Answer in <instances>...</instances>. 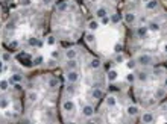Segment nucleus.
Segmentation results:
<instances>
[{"instance_id": "1", "label": "nucleus", "mask_w": 167, "mask_h": 124, "mask_svg": "<svg viewBox=\"0 0 167 124\" xmlns=\"http://www.w3.org/2000/svg\"><path fill=\"white\" fill-rule=\"evenodd\" d=\"M135 59H137V64H138L140 67H143V68L155 65V59H154L152 55H149V53H140V55L135 56Z\"/></svg>"}, {"instance_id": "2", "label": "nucleus", "mask_w": 167, "mask_h": 124, "mask_svg": "<svg viewBox=\"0 0 167 124\" xmlns=\"http://www.w3.org/2000/svg\"><path fill=\"white\" fill-rule=\"evenodd\" d=\"M149 32H150V30H149L147 24H138V26L134 29V34H135V36H137L138 39H146Z\"/></svg>"}, {"instance_id": "3", "label": "nucleus", "mask_w": 167, "mask_h": 124, "mask_svg": "<svg viewBox=\"0 0 167 124\" xmlns=\"http://www.w3.org/2000/svg\"><path fill=\"white\" fill-rule=\"evenodd\" d=\"M79 79H81V73L78 70L65 71V82H69V83H78Z\"/></svg>"}, {"instance_id": "4", "label": "nucleus", "mask_w": 167, "mask_h": 124, "mask_svg": "<svg viewBox=\"0 0 167 124\" xmlns=\"http://www.w3.org/2000/svg\"><path fill=\"white\" fill-rule=\"evenodd\" d=\"M126 113H128L129 118H135V117H138V115L141 113V109H140L138 104L132 103V104H129V106L126 108Z\"/></svg>"}, {"instance_id": "5", "label": "nucleus", "mask_w": 167, "mask_h": 124, "mask_svg": "<svg viewBox=\"0 0 167 124\" xmlns=\"http://www.w3.org/2000/svg\"><path fill=\"white\" fill-rule=\"evenodd\" d=\"M102 65H103V62H102V59L100 57H91L90 59V62H88V68L91 70V71H99L100 68H102Z\"/></svg>"}, {"instance_id": "6", "label": "nucleus", "mask_w": 167, "mask_h": 124, "mask_svg": "<svg viewBox=\"0 0 167 124\" xmlns=\"http://www.w3.org/2000/svg\"><path fill=\"white\" fill-rule=\"evenodd\" d=\"M96 113V109L93 104H84L82 109H81V115L85 117V118H91V117H94Z\"/></svg>"}, {"instance_id": "7", "label": "nucleus", "mask_w": 167, "mask_h": 124, "mask_svg": "<svg viewBox=\"0 0 167 124\" xmlns=\"http://www.w3.org/2000/svg\"><path fill=\"white\" fill-rule=\"evenodd\" d=\"M90 95H91V99H93V100L99 102V100L105 99V91H103V88H91Z\"/></svg>"}, {"instance_id": "8", "label": "nucleus", "mask_w": 167, "mask_h": 124, "mask_svg": "<svg viewBox=\"0 0 167 124\" xmlns=\"http://www.w3.org/2000/svg\"><path fill=\"white\" fill-rule=\"evenodd\" d=\"M140 121L143 124H150L155 121V115L154 112H150V111H146V112L140 113Z\"/></svg>"}, {"instance_id": "9", "label": "nucleus", "mask_w": 167, "mask_h": 124, "mask_svg": "<svg viewBox=\"0 0 167 124\" xmlns=\"http://www.w3.org/2000/svg\"><path fill=\"white\" fill-rule=\"evenodd\" d=\"M123 21L126 23L128 26H134L135 21H137V15H135L134 12H131V11L125 12V14H123Z\"/></svg>"}, {"instance_id": "10", "label": "nucleus", "mask_w": 167, "mask_h": 124, "mask_svg": "<svg viewBox=\"0 0 167 124\" xmlns=\"http://www.w3.org/2000/svg\"><path fill=\"white\" fill-rule=\"evenodd\" d=\"M78 67H79L78 57H76V59H65V62H64V70H65V71H70V70H78Z\"/></svg>"}, {"instance_id": "11", "label": "nucleus", "mask_w": 167, "mask_h": 124, "mask_svg": "<svg viewBox=\"0 0 167 124\" xmlns=\"http://www.w3.org/2000/svg\"><path fill=\"white\" fill-rule=\"evenodd\" d=\"M105 106L107 108H109V109H112V108H116L117 106V97L114 95V94H108V95H105Z\"/></svg>"}, {"instance_id": "12", "label": "nucleus", "mask_w": 167, "mask_h": 124, "mask_svg": "<svg viewBox=\"0 0 167 124\" xmlns=\"http://www.w3.org/2000/svg\"><path fill=\"white\" fill-rule=\"evenodd\" d=\"M61 108H62V111H64V112H74L76 104H74V102H73V100L67 99V100H64V102H62Z\"/></svg>"}, {"instance_id": "13", "label": "nucleus", "mask_w": 167, "mask_h": 124, "mask_svg": "<svg viewBox=\"0 0 167 124\" xmlns=\"http://www.w3.org/2000/svg\"><path fill=\"white\" fill-rule=\"evenodd\" d=\"M70 2L69 0H61V2H58L56 5H55V11L56 12H65L69 11V8H70Z\"/></svg>"}, {"instance_id": "14", "label": "nucleus", "mask_w": 167, "mask_h": 124, "mask_svg": "<svg viewBox=\"0 0 167 124\" xmlns=\"http://www.w3.org/2000/svg\"><path fill=\"white\" fill-rule=\"evenodd\" d=\"M8 79H9V82H11V85H14V83H23V82H24V76L21 74V73L15 71V73H12L11 77H8Z\"/></svg>"}, {"instance_id": "15", "label": "nucleus", "mask_w": 167, "mask_h": 124, "mask_svg": "<svg viewBox=\"0 0 167 124\" xmlns=\"http://www.w3.org/2000/svg\"><path fill=\"white\" fill-rule=\"evenodd\" d=\"M135 76H137V80H138V82L144 83V82L149 80V71H147V70H138V71H135Z\"/></svg>"}, {"instance_id": "16", "label": "nucleus", "mask_w": 167, "mask_h": 124, "mask_svg": "<svg viewBox=\"0 0 167 124\" xmlns=\"http://www.w3.org/2000/svg\"><path fill=\"white\" fill-rule=\"evenodd\" d=\"M160 8V2L158 0H146L144 3V9L146 11H156Z\"/></svg>"}, {"instance_id": "17", "label": "nucleus", "mask_w": 167, "mask_h": 124, "mask_svg": "<svg viewBox=\"0 0 167 124\" xmlns=\"http://www.w3.org/2000/svg\"><path fill=\"white\" fill-rule=\"evenodd\" d=\"M107 15H109L107 6H99V8L94 9V17L97 20H100V18H103V17H107Z\"/></svg>"}, {"instance_id": "18", "label": "nucleus", "mask_w": 167, "mask_h": 124, "mask_svg": "<svg viewBox=\"0 0 167 124\" xmlns=\"http://www.w3.org/2000/svg\"><path fill=\"white\" fill-rule=\"evenodd\" d=\"M119 79V71L117 70H114V68H111L109 71H107V80L109 83H114V82H117Z\"/></svg>"}, {"instance_id": "19", "label": "nucleus", "mask_w": 167, "mask_h": 124, "mask_svg": "<svg viewBox=\"0 0 167 124\" xmlns=\"http://www.w3.org/2000/svg\"><path fill=\"white\" fill-rule=\"evenodd\" d=\"M38 99H40V95H38V92H36V91H32V90L26 91V100H27L29 103L38 102Z\"/></svg>"}, {"instance_id": "20", "label": "nucleus", "mask_w": 167, "mask_h": 124, "mask_svg": "<svg viewBox=\"0 0 167 124\" xmlns=\"http://www.w3.org/2000/svg\"><path fill=\"white\" fill-rule=\"evenodd\" d=\"M146 24H147L149 30H150V32H154V34H156V32H160V30H161V24L156 21V20H149Z\"/></svg>"}, {"instance_id": "21", "label": "nucleus", "mask_w": 167, "mask_h": 124, "mask_svg": "<svg viewBox=\"0 0 167 124\" xmlns=\"http://www.w3.org/2000/svg\"><path fill=\"white\" fill-rule=\"evenodd\" d=\"M109 18H111V24H120V23L123 21V15L119 11L109 14Z\"/></svg>"}, {"instance_id": "22", "label": "nucleus", "mask_w": 167, "mask_h": 124, "mask_svg": "<svg viewBox=\"0 0 167 124\" xmlns=\"http://www.w3.org/2000/svg\"><path fill=\"white\" fill-rule=\"evenodd\" d=\"M47 86L50 90H58V86H60V80L56 76H50L47 80Z\"/></svg>"}, {"instance_id": "23", "label": "nucleus", "mask_w": 167, "mask_h": 124, "mask_svg": "<svg viewBox=\"0 0 167 124\" xmlns=\"http://www.w3.org/2000/svg\"><path fill=\"white\" fill-rule=\"evenodd\" d=\"M64 56H65V59H76L78 57V50L76 48H65Z\"/></svg>"}, {"instance_id": "24", "label": "nucleus", "mask_w": 167, "mask_h": 124, "mask_svg": "<svg viewBox=\"0 0 167 124\" xmlns=\"http://www.w3.org/2000/svg\"><path fill=\"white\" fill-rule=\"evenodd\" d=\"M166 94H167V90L163 86V88H156L155 92H154V97H155L156 100H163L164 97H166Z\"/></svg>"}, {"instance_id": "25", "label": "nucleus", "mask_w": 167, "mask_h": 124, "mask_svg": "<svg viewBox=\"0 0 167 124\" xmlns=\"http://www.w3.org/2000/svg\"><path fill=\"white\" fill-rule=\"evenodd\" d=\"M99 26H100V21H99L97 18H94V20H90V21H88V24H87V27H88V30H90V32H96V30L99 29Z\"/></svg>"}, {"instance_id": "26", "label": "nucleus", "mask_w": 167, "mask_h": 124, "mask_svg": "<svg viewBox=\"0 0 167 124\" xmlns=\"http://www.w3.org/2000/svg\"><path fill=\"white\" fill-rule=\"evenodd\" d=\"M9 99L6 97V92H2V103H0V106H2V111H6V108L9 106Z\"/></svg>"}, {"instance_id": "27", "label": "nucleus", "mask_w": 167, "mask_h": 124, "mask_svg": "<svg viewBox=\"0 0 167 124\" xmlns=\"http://www.w3.org/2000/svg\"><path fill=\"white\" fill-rule=\"evenodd\" d=\"M137 65H138V64H137V59H135V57H132V59H128V61H126V68H128L129 71H134V70L137 68Z\"/></svg>"}, {"instance_id": "28", "label": "nucleus", "mask_w": 167, "mask_h": 124, "mask_svg": "<svg viewBox=\"0 0 167 124\" xmlns=\"http://www.w3.org/2000/svg\"><path fill=\"white\" fill-rule=\"evenodd\" d=\"M12 61V55H11V52H2V62H5V64H9Z\"/></svg>"}, {"instance_id": "29", "label": "nucleus", "mask_w": 167, "mask_h": 124, "mask_svg": "<svg viewBox=\"0 0 167 124\" xmlns=\"http://www.w3.org/2000/svg\"><path fill=\"white\" fill-rule=\"evenodd\" d=\"M74 92H76V83H69V82H67V86H65V94L73 95Z\"/></svg>"}, {"instance_id": "30", "label": "nucleus", "mask_w": 167, "mask_h": 124, "mask_svg": "<svg viewBox=\"0 0 167 124\" xmlns=\"http://www.w3.org/2000/svg\"><path fill=\"white\" fill-rule=\"evenodd\" d=\"M44 64V57L43 55H36L34 56V67H40V65H43Z\"/></svg>"}, {"instance_id": "31", "label": "nucleus", "mask_w": 167, "mask_h": 124, "mask_svg": "<svg viewBox=\"0 0 167 124\" xmlns=\"http://www.w3.org/2000/svg\"><path fill=\"white\" fill-rule=\"evenodd\" d=\"M56 35H49L47 38H46V44L47 45H56Z\"/></svg>"}, {"instance_id": "32", "label": "nucleus", "mask_w": 167, "mask_h": 124, "mask_svg": "<svg viewBox=\"0 0 167 124\" xmlns=\"http://www.w3.org/2000/svg\"><path fill=\"white\" fill-rule=\"evenodd\" d=\"M9 85H11V82L9 79H2V83H0V86H2V92H6V91L9 90Z\"/></svg>"}, {"instance_id": "33", "label": "nucleus", "mask_w": 167, "mask_h": 124, "mask_svg": "<svg viewBox=\"0 0 167 124\" xmlns=\"http://www.w3.org/2000/svg\"><path fill=\"white\" fill-rule=\"evenodd\" d=\"M126 82H128L129 85L135 83V82H137V76H135V73H128V74H126Z\"/></svg>"}, {"instance_id": "34", "label": "nucleus", "mask_w": 167, "mask_h": 124, "mask_svg": "<svg viewBox=\"0 0 167 124\" xmlns=\"http://www.w3.org/2000/svg\"><path fill=\"white\" fill-rule=\"evenodd\" d=\"M38 43H40V38H36V36H32V38H29V41H27V45H29V47H38Z\"/></svg>"}, {"instance_id": "35", "label": "nucleus", "mask_w": 167, "mask_h": 124, "mask_svg": "<svg viewBox=\"0 0 167 124\" xmlns=\"http://www.w3.org/2000/svg\"><path fill=\"white\" fill-rule=\"evenodd\" d=\"M114 62H116V64H123V62H125V56H123V53H116V56H114Z\"/></svg>"}, {"instance_id": "36", "label": "nucleus", "mask_w": 167, "mask_h": 124, "mask_svg": "<svg viewBox=\"0 0 167 124\" xmlns=\"http://www.w3.org/2000/svg\"><path fill=\"white\" fill-rule=\"evenodd\" d=\"M123 50H125V47L122 43H116L114 44V53H123Z\"/></svg>"}, {"instance_id": "37", "label": "nucleus", "mask_w": 167, "mask_h": 124, "mask_svg": "<svg viewBox=\"0 0 167 124\" xmlns=\"http://www.w3.org/2000/svg\"><path fill=\"white\" fill-rule=\"evenodd\" d=\"M116 62H111V61H107V62H103V65H102V68L105 70V71H109L111 68H112V65H114Z\"/></svg>"}, {"instance_id": "38", "label": "nucleus", "mask_w": 167, "mask_h": 124, "mask_svg": "<svg viewBox=\"0 0 167 124\" xmlns=\"http://www.w3.org/2000/svg\"><path fill=\"white\" fill-rule=\"evenodd\" d=\"M18 5L23 6V8H27V6L32 5V0H18Z\"/></svg>"}, {"instance_id": "39", "label": "nucleus", "mask_w": 167, "mask_h": 124, "mask_svg": "<svg viewBox=\"0 0 167 124\" xmlns=\"http://www.w3.org/2000/svg\"><path fill=\"white\" fill-rule=\"evenodd\" d=\"M85 38H87V41H88V43H94L96 41V36H94L93 32H88V34L85 35Z\"/></svg>"}, {"instance_id": "40", "label": "nucleus", "mask_w": 167, "mask_h": 124, "mask_svg": "<svg viewBox=\"0 0 167 124\" xmlns=\"http://www.w3.org/2000/svg\"><path fill=\"white\" fill-rule=\"evenodd\" d=\"M108 91L111 92V94H116V92H120V90L116 86V85H112V83H109V86H108Z\"/></svg>"}, {"instance_id": "41", "label": "nucleus", "mask_w": 167, "mask_h": 124, "mask_svg": "<svg viewBox=\"0 0 167 124\" xmlns=\"http://www.w3.org/2000/svg\"><path fill=\"white\" fill-rule=\"evenodd\" d=\"M99 21H100V24H103V26H107V24H111V18H109V15H107V17H103V18H100Z\"/></svg>"}, {"instance_id": "42", "label": "nucleus", "mask_w": 167, "mask_h": 124, "mask_svg": "<svg viewBox=\"0 0 167 124\" xmlns=\"http://www.w3.org/2000/svg\"><path fill=\"white\" fill-rule=\"evenodd\" d=\"M56 64H58V59H53V57H50L47 61V67H56Z\"/></svg>"}, {"instance_id": "43", "label": "nucleus", "mask_w": 167, "mask_h": 124, "mask_svg": "<svg viewBox=\"0 0 167 124\" xmlns=\"http://www.w3.org/2000/svg\"><path fill=\"white\" fill-rule=\"evenodd\" d=\"M60 56H61V50H53L50 53V57H53V59H60Z\"/></svg>"}, {"instance_id": "44", "label": "nucleus", "mask_w": 167, "mask_h": 124, "mask_svg": "<svg viewBox=\"0 0 167 124\" xmlns=\"http://www.w3.org/2000/svg\"><path fill=\"white\" fill-rule=\"evenodd\" d=\"M41 2H43L44 6H52V5L55 3V0H41Z\"/></svg>"}, {"instance_id": "45", "label": "nucleus", "mask_w": 167, "mask_h": 124, "mask_svg": "<svg viewBox=\"0 0 167 124\" xmlns=\"http://www.w3.org/2000/svg\"><path fill=\"white\" fill-rule=\"evenodd\" d=\"M163 86H164V88H166V90H167V77H166V79H164V82H163Z\"/></svg>"}, {"instance_id": "46", "label": "nucleus", "mask_w": 167, "mask_h": 124, "mask_svg": "<svg viewBox=\"0 0 167 124\" xmlns=\"http://www.w3.org/2000/svg\"><path fill=\"white\" fill-rule=\"evenodd\" d=\"M163 50H164V53H166V56H167V43L164 44V48H163Z\"/></svg>"}, {"instance_id": "47", "label": "nucleus", "mask_w": 167, "mask_h": 124, "mask_svg": "<svg viewBox=\"0 0 167 124\" xmlns=\"http://www.w3.org/2000/svg\"><path fill=\"white\" fill-rule=\"evenodd\" d=\"M109 2H112V3H116V2H117V0H109Z\"/></svg>"}]
</instances>
